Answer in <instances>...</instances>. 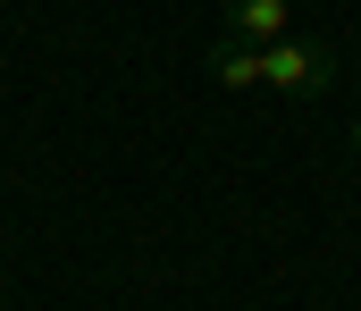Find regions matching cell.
<instances>
[{
  "mask_svg": "<svg viewBox=\"0 0 361 311\" xmlns=\"http://www.w3.org/2000/svg\"><path fill=\"white\" fill-rule=\"evenodd\" d=\"M345 143H353V160H361V118H353V126H345Z\"/></svg>",
  "mask_w": 361,
  "mask_h": 311,
  "instance_id": "obj_4",
  "label": "cell"
},
{
  "mask_svg": "<svg viewBox=\"0 0 361 311\" xmlns=\"http://www.w3.org/2000/svg\"><path fill=\"white\" fill-rule=\"evenodd\" d=\"M261 85L269 93H328L336 85V59H328V42H269L261 51Z\"/></svg>",
  "mask_w": 361,
  "mask_h": 311,
  "instance_id": "obj_1",
  "label": "cell"
},
{
  "mask_svg": "<svg viewBox=\"0 0 361 311\" xmlns=\"http://www.w3.org/2000/svg\"><path fill=\"white\" fill-rule=\"evenodd\" d=\"M227 34L269 51V42H286V34H294V8H286V0H227Z\"/></svg>",
  "mask_w": 361,
  "mask_h": 311,
  "instance_id": "obj_2",
  "label": "cell"
},
{
  "mask_svg": "<svg viewBox=\"0 0 361 311\" xmlns=\"http://www.w3.org/2000/svg\"><path fill=\"white\" fill-rule=\"evenodd\" d=\"M210 85H227V93H252V85H261V42H235V34H219V42H210Z\"/></svg>",
  "mask_w": 361,
  "mask_h": 311,
  "instance_id": "obj_3",
  "label": "cell"
}]
</instances>
